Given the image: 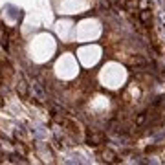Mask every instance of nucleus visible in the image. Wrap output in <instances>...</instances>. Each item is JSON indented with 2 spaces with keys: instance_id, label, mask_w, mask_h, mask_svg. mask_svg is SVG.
<instances>
[{
  "instance_id": "f257e3e1",
  "label": "nucleus",
  "mask_w": 165,
  "mask_h": 165,
  "mask_svg": "<svg viewBox=\"0 0 165 165\" xmlns=\"http://www.w3.org/2000/svg\"><path fill=\"white\" fill-rule=\"evenodd\" d=\"M103 140H105L103 134H97V132H94V130L88 134V143H90V145H99V143H103Z\"/></svg>"
},
{
  "instance_id": "f03ea898",
  "label": "nucleus",
  "mask_w": 165,
  "mask_h": 165,
  "mask_svg": "<svg viewBox=\"0 0 165 165\" xmlns=\"http://www.w3.org/2000/svg\"><path fill=\"white\" fill-rule=\"evenodd\" d=\"M17 92H18L22 97H26V95H28V84H26L24 81H20V83H18V86H17Z\"/></svg>"
},
{
  "instance_id": "7ed1b4c3",
  "label": "nucleus",
  "mask_w": 165,
  "mask_h": 165,
  "mask_svg": "<svg viewBox=\"0 0 165 165\" xmlns=\"http://www.w3.org/2000/svg\"><path fill=\"white\" fill-rule=\"evenodd\" d=\"M103 156H105V160H108V162H114V158H116V154H114L112 151H105Z\"/></svg>"
},
{
  "instance_id": "20e7f679",
  "label": "nucleus",
  "mask_w": 165,
  "mask_h": 165,
  "mask_svg": "<svg viewBox=\"0 0 165 165\" xmlns=\"http://www.w3.org/2000/svg\"><path fill=\"white\" fill-rule=\"evenodd\" d=\"M141 20H143V22H149V13H147V11L141 13Z\"/></svg>"
}]
</instances>
